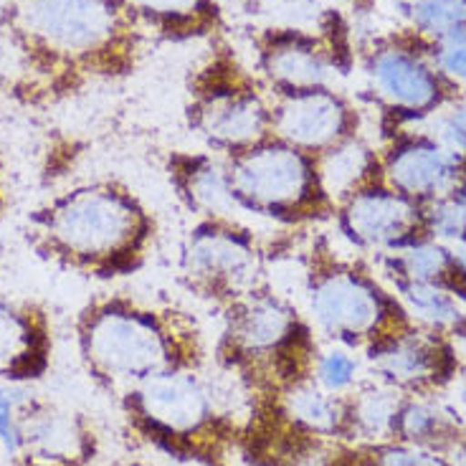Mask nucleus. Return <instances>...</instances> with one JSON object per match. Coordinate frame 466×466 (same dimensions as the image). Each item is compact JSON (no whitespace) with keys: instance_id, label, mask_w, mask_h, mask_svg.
I'll list each match as a JSON object with an SVG mask.
<instances>
[{"instance_id":"f257e3e1","label":"nucleus","mask_w":466,"mask_h":466,"mask_svg":"<svg viewBox=\"0 0 466 466\" xmlns=\"http://www.w3.org/2000/svg\"><path fill=\"white\" fill-rule=\"evenodd\" d=\"M147 44L122 0H0V86L28 109L127 79Z\"/></svg>"},{"instance_id":"f03ea898","label":"nucleus","mask_w":466,"mask_h":466,"mask_svg":"<svg viewBox=\"0 0 466 466\" xmlns=\"http://www.w3.org/2000/svg\"><path fill=\"white\" fill-rule=\"evenodd\" d=\"M24 238L51 267L84 279L115 281L145 268L157 218L129 183L105 175L38 203L25 216Z\"/></svg>"},{"instance_id":"7ed1b4c3","label":"nucleus","mask_w":466,"mask_h":466,"mask_svg":"<svg viewBox=\"0 0 466 466\" xmlns=\"http://www.w3.org/2000/svg\"><path fill=\"white\" fill-rule=\"evenodd\" d=\"M74 339L86 375L119 396L157 375L198 370L206 360L203 327L193 312L129 291H106L82 304Z\"/></svg>"},{"instance_id":"20e7f679","label":"nucleus","mask_w":466,"mask_h":466,"mask_svg":"<svg viewBox=\"0 0 466 466\" xmlns=\"http://www.w3.org/2000/svg\"><path fill=\"white\" fill-rule=\"evenodd\" d=\"M216 358L251 393L289 390L315 380L317 332L299 304L271 284L241 297L221 312Z\"/></svg>"},{"instance_id":"39448f33","label":"nucleus","mask_w":466,"mask_h":466,"mask_svg":"<svg viewBox=\"0 0 466 466\" xmlns=\"http://www.w3.org/2000/svg\"><path fill=\"white\" fill-rule=\"evenodd\" d=\"M302 291L317 335L365 348L368 358L416 329L400 297L383 289L360 261L342 257L327 233L312 236L302 251Z\"/></svg>"},{"instance_id":"423d86ee","label":"nucleus","mask_w":466,"mask_h":466,"mask_svg":"<svg viewBox=\"0 0 466 466\" xmlns=\"http://www.w3.org/2000/svg\"><path fill=\"white\" fill-rule=\"evenodd\" d=\"M129 431L180 461H218L238 429L216 406V396L198 370L167 373L122 393Z\"/></svg>"},{"instance_id":"0eeeda50","label":"nucleus","mask_w":466,"mask_h":466,"mask_svg":"<svg viewBox=\"0 0 466 466\" xmlns=\"http://www.w3.org/2000/svg\"><path fill=\"white\" fill-rule=\"evenodd\" d=\"M186 125L203 147L231 157L271 135V94L218 35L187 76Z\"/></svg>"},{"instance_id":"6e6552de","label":"nucleus","mask_w":466,"mask_h":466,"mask_svg":"<svg viewBox=\"0 0 466 466\" xmlns=\"http://www.w3.org/2000/svg\"><path fill=\"white\" fill-rule=\"evenodd\" d=\"M236 208L284 228H309L335 218L317 157L268 135L226 157Z\"/></svg>"},{"instance_id":"1a4fd4ad","label":"nucleus","mask_w":466,"mask_h":466,"mask_svg":"<svg viewBox=\"0 0 466 466\" xmlns=\"http://www.w3.org/2000/svg\"><path fill=\"white\" fill-rule=\"evenodd\" d=\"M254 71L268 94L335 86L355 61L350 25L335 8H322L307 24H271L251 38Z\"/></svg>"},{"instance_id":"9d476101","label":"nucleus","mask_w":466,"mask_h":466,"mask_svg":"<svg viewBox=\"0 0 466 466\" xmlns=\"http://www.w3.org/2000/svg\"><path fill=\"white\" fill-rule=\"evenodd\" d=\"M267 246L241 218H198L180 241L177 281L223 312L267 284Z\"/></svg>"},{"instance_id":"9b49d317","label":"nucleus","mask_w":466,"mask_h":466,"mask_svg":"<svg viewBox=\"0 0 466 466\" xmlns=\"http://www.w3.org/2000/svg\"><path fill=\"white\" fill-rule=\"evenodd\" d=\"M0 446L13 466H89L96 436L82 413L46 398L0 388Z\"/></svg>"},{"instance_id":"f8f14e48","label":"nucleus","mask_w":466,"mask_h":466,"mask_svg":"<svg viewBox=\"0 0 466 466\" xmlns=\"http://www.w3.org/2000/svg\"><path fill=\"white\" fill-rule=\"evenodd\" d=\"M426 56H433L431 41L416 34L390 46L375 48L368 58L375 92L388 102L385 116L390 122V132L429 116L449 99L451 86Z\"/></svg>"},{"instance_id":"ddd939ff","label":"nucleus","mask_w":466,"mask_h":466,"mask_svg":"<svg viewBox=\"0 0 466 466\" xmlns=\"http://www.w3.org/2000/svg\"><path fill=\"white\" fill-rule=\"evenodd\" d=\"M332 223L350 246L380 248L385 254L431 238L423 203L398 193L385 180L338 203Z\"/></svg>"},{"instance_id":"4468645a","label":"nucleus","mask_w":466,"mask_h":466,"mask_svg":"<svg viewBox=\"0 0 466 466\" xmlns=\"http://www.w3.org/2000/svg\"><path fill=\"white\" fill-rule=\"evenodd\" d=\"M360 115L335 86L271 94V135L309 155L355 137Z\"/></svg>"},{"instance_id":"2eb2a0df","label":"nucleus","mask_w":466,"mask_h":466,"mask_svg":"<svg viewBox=\"0 0 466 466\" xmlns=\"http://www.w3.org/2000/svg\"><path fill=\"white\" fill-rule=\"evenodd\" d=\"M388 150L380 155L383 180L416 203L456 196L466 186V157L446 150L429 135L393 129Z\"/></svg>"},{"instance_id":"dca6fc26","label":"nucleus","mask_w":466,"mask_h":466,"mask_svg":"<svg viewBox=\"0 0 466 466\" xmlns=\"http://www.w3.org/2000/svg\"><path fill=\"white\" fill-rule=\"evenodd\" d=\"M54 360V319L44 302L0 289V380L44 378Z\"/></svg>"},{"instance_id":"f3484780","label":"nucleus","mask_w":466,"mask_h":466,"mask_svg":"<svg viewBox=\"0 0 466 466\" xmlns=\"http://www.w3.org/2000/svg\"><path fill=\"white\" fill-rule=\"evenodd\" d=\"M165 175L175 200L198 218H244L236 208L226 157L210 150H170Z\"/></svg>"},{"instance_id":"a211bd4d","label":"nucleus","mask_w":466,"mask_h":466,"mask_svg":"<svg viewBox=\"0 0 466 466\" xmlns=\"http://www.w3.org/2000/svg\"><path fill=\"white\" fill-rule=\"evenodd\" d=\"M147 38L167 44L213 41L226 31L221 0H122Z\"/></svg>"},{"instance_id":"6ab92c4d","label":"nucleus","mask_w":466,"mask_h":466,"mask_svg":"<svg viewBox=\"0 0 466 466\" xmlns=\"http://www.w3.org/2000/svg\"><path fill=\"white\" fill-rule=\"evenodd\" d=\"M317 167H319V177H322L327 196L332 198L335 206L365 187L383 183L380 155L368 142H362L358 135L329 147L322 155H317Z\"/></svg>"},{"instance_id":"aec40b11","label":"nucleus","mask_w":466,"mask_h":466,"mask_svg":"<svg viewBox=\"0 0 466 466\" xmlns=\"http://www.w3.org/2000/svg\"><path fill=\"white\" fill-rule=\"evenodd\" d=\"M400 302L406 304L410 317H416L436 329H449L456 335L466 325V312L451 291L423 281H396Z\"/></svg>"},{"instance_id":"412c9836","label":"nucleus","mask_w":466,"mask_h":466,"mask_svg":"<svg viewBox=\"0 0 466 466\" xmlns=\"http://www.w3.org/2000/svg\"><path fill=\"white\" fill-rule=\"evenodd\" d=\"M358 373V362L350 355L348 348H329L317 355L315 362V383L325 388L327 393L345 390Z\"/></svg>"},{"instance_id":"4be33fe9","label":"nucleus","mask_w":466,"mask_h":466,"mask_svg":"<svg viewBox=\"0 0 466 466\" xmlns=\"http://www.w3.org/2000/svg\"><path fill=\"white\" fill-rule=\"evenodd\" d=\"M360 466H446L441 459L416 449H383L378 454H360Z\"/></svg>"},{"instance_id":"5701e85b","label":"nucleus","mask_w":466,"mask_h":466,"mask_svg":"<svg viewBox=\"0 0 466 466\" xmlns=\"http://www.w3.org/2000/svg\"><path fill=\"white\" fill-rule=\"evenodd\" d=\"M433 58L446 82L466 84V41L454 44H431Z\"/></svg>"},{"instance_id":"b1692460","label":"nucleus","mask_w":466,"mask_h":466,"mask_svg":"<svg viewBox=\"0 0 466 466\" xmlns=\"http://www.w3.org/2000/svg\"><path fill=\"white\" fill-rule=\"evenodd\" d=\"M436 140L441 142L446 150L466 157V106H459L449 119H443L436 129Z\"/></svg>"},{"instance_id":"393cba45","label":"nucleus","mask_w":466,"mask_h":466,"mask_svg":"<svg viewBox=\"0 0 466 466\" xmlns=\"http://www.w3.org/2000/svg\"><path fill=\"white\" fill-rule=\"evenodd\" d=\"M5 155H3V147H0V216L8 206V173H5Z\"/></svg>"},{"instance_id":"a878e982","label":"nucleus","mask_w":466,"mask_h":466,"mask_svg":"<svg viewBox=\"0 0 466 466\" xmlns=\"http://www.w3.org/2000/svg\"><path fill=\"white\" fill-rule=\"evenodd\" d=\"M454 254H456V258H459V264H461V267H464V271H466V241H464V244L454 246Z\"/></svg>"},{"instance_id":"bb28decb","label":"nucleus","mask_w":466,"mask_h":466,"mask_svg":"<svg viewBox=\"0 0 466 466\" xmlns=\"http://www.w3.org/2000/svg\"><path fill=\"white\" fill-rule=\"evenodd\" d=\"M342 3H350V5H355V8H362V5H368L370 0H342Z\"/></svg>"},{"instance_id":"cd10ccee","label":"nucleus","mask_w":466,"mask_h":466,"mask_svg":"<svg viewBox=\"0 0 466 466\" xmlns=\"http://www.w3.org/2000/svg\"><path fill=\"white\" fill-rule=\"evenodd\" d=\"M456 196H459V200H461V206H464V210H466V186L461 187V190H459Z\"/></svg>"},{"instance_id":"c85d7f7f","label":"nucleus","mask_w":466,"mask_h":466,"mask_svg":"<svg viewBox=\"0 0 466 466\" xmlns=\"http://www.w3.org/2000/svg\"><path fill=\"white\" fill-rule=\"evenodd\" d=\"M459 461H461V466H466V446L461 449V454H459Z\"/></svg>"},{"instance_id":"c756f323","label":"nucleus","mask_w":466,"mask_h":466,"mask_svg":"<svg viewBox=\"0 0 466 466\" xmlns=\"http://www.w3.org/2000/svg\"><path fill=\"white\" fill-rule=\"evenodd\" d=\"M287 3H294V5H299V3H315V0H287Z\"/></svg>"},{"instance_id":"7c9ffc66","label":"nucleus","mask_w":466,"mask_h":466,"mask_svg":"<svg viewBox=\"0 0 466 466\" xmlns=\"http://www.w3.org/2000/svg\"><path fill=\"white\" fill-rule=\"evenodd\" d=\"M115 466H150V464H140V461H132V464H115Z\"/></svg>"},{"instance_id":"2f4dec72","label":"nucleus","mask_w":466,"mask_h":466,"mask_svg":"<svg viewBox=\"0 0 466 466\" xmlns=\"http://www.w3.org/2000/svg\"><path fill=\"white\" fill-rule=\"evenodd\" d=\"M461 398H464V403H466V380H464V385H461Z\"/></svg>"},{"instance_id":"473e14b6","label":"nucleus","mask_w":466,"mask_h":466,"mask_svg":"<svg viewBox=\"0 0 466 466\" xmlns=\"http://www.w3.org/2000/svg\"><path fill=\"white\" fill-rule=\"evenodd\" d=\"M464 307H466V302H464Z\"/></svg>"}]
</instances>
